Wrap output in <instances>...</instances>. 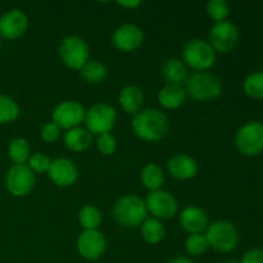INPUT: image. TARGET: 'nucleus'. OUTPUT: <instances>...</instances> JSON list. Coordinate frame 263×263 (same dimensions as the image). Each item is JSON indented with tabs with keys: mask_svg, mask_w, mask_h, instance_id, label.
<instances>
[{
	"mask_svg": "<svg viewBox=\"0 0 263 263\" xmlns=\"http://www.w3.org/2000/svg\"><path fill=\"white\" fill-rule=\"evenodd\" d=\"M131 127L134 134L144 141H159L168 131V121L162 110L145 108L133 116Z\"/></svg>",
	"mask_w": 263,
	"mask_h": 263,
	"instance_id": "obj_1",
	"label": "nucleus"
},
{
	"mask_svg": "<svg viewBox=\"0 0 263 263\" xmlns=\"http://www.w3.org/2000/svg\"><path fill=\"white\" fill-rule=\"evenodd\" d=\"M113 217L122 228L140 226L148 217L145 200L135 194L123 195L113 205Z\"/></svg>",
	"mask_w": 263,
	"mask_h": 263,
	"instance_id": "obj_2",
	"label": "nucleus"
},
{
	"mask_svg": "<svg viewBox=\"0 0 263 263\" xmlns=\"http://www.w3.org/2000/svg\"><path fill=\"white\" fill-rule=\"evenodd\" d=\"M185 91L194 100H212L222 94V81L212 72H195L192 76H187Z\"/></svg>",
	"mask_w": 263,
	"mask_h": 263,
	"instance_id": "obj_3",
	"label": "nucleus"
},
{
	"mask_svg": "<svg viewBox=\"0 0 263 263\" xmlns=\"http://www.w3.org/2000/svg\"><path fill=\"white\" fill-rule=\"evenodd\" d=\"M210 248L218 253H230L238 247L240 235L233 222L226 220H218L210 223L205 230Z\"/></svg>",
	"mask_w": 263,
	"mask_h": 263,
	"instance_id": "obj_4",
	"label": "nucleus"
},
{
	"mask_svg": "<svg viewBox=\"0 0 263 263\" xmlns=\"http://www.w3.org/2000/svg\"><path fill=\"white\" fill-rule=\"evenodd\" d=\"M182 62L197 72H205L216 62V51L208 41L192 39L182 50Z\"/></svg>",
	"mask_w": 263,
	"mask_h": 263,
	"instance_id": "obj_5",
	"label": "nucleus"
},
{
	"mask_svg": "<svg viewBox=\"0 0 263 263\" xmlns=\"http://www.w3.org/2000/svg\"><path fill=\"white\" fill-rule=\"evenodd\" d=\"M117 121L115 107L107 103H95L85 113V126L91 135H102L110 133Z\"/></svg>",
	"mask_w": 263,
	"mask_h": 263,
	"instance_id": "obj_6",
	"label": "nucleus"
},
{
	"mask_svg": "<svg viewBox=\"0 0 263 263\" xmlns=\"http://www.w3.org/2000/svg\"><path fill=\"white\" fill-rule=\"evenodd\" d=\"M235 146L243 156L257 157L263 152V123L249 121L235 135Z\"/></svg>",
	"mask_w": 263,
	"mask_h": 263,
	"instance_id": "obj_7",
	"label": "nucleus"
},
{
	"mask_svg": "<svg viewBox=\"0 0 263 263\" xmlns=\"http://www.w3.org/2000/svg\"><path fill=\"white\" fill-rule=\"evenodd\" d=\"M59 57L64 66L80 71L90 61V48L80 36H67L61 41L58 49Z\"/></svg>",
	"mask_w": 263,
	"mask_h": 263,
	"instance_id": "obj_8",
	"label": "nucleus"
},
{
	"mask_svg": "<svg viewBox=\"0 0 263 263\" xmlns=\"http://www.w3.org/2000/svg\"><path fill=\"white\" fill-rule=\"evenodd\" d=\"M36 176L27 164H13L5 174V187L13 197H26L33 189Z\"/></svg>",
	"mask_w": 263,
	"mask_h": 263,
	"instance_id": "obj_9",
	"label": "nucleus"
},
{
	"mask_svg": "<svg viewBox=\"0 0 263 263\" xmlns=\"http://www.w3.org/2000/svg\"><path fill=\"white\" fill-rule=\"evenodd\" d=\"M85 113L86 109L77 100H63L54 108L51 118L61 130L67 131L80 127L85 121Z\"/></svg>",
	"mask_w": 263,
	"mask_h": 263,
	"instance_id": "obj_10",
	"label": "nucleus"
},
{
	"mask_svg": "<svg viewBox=\"0 0 263 263\" xmlns=\"http://www.w3.org/2000/svg\"><path fill=\"white\" fill-rule=\"evenodd\" d=\"M146 210L152 213V217L158 220H168L177 215L179 203L172 193L159 189L151 192L145 199Z\"/></svg>",
	"mask_w": 263,
	"mask_h": 263,
	"instance_id": "obj_11",
	"label": "nucleus"
},
{
	"mask_svg": "<svg viewBox=\"0 0 263 263\" xmlns=\"http://www.w3.org/2000/svg\"><path fill=\"white\" fill-rule=\"evenodd\" d=\"M239 41V30L230 21L217 22L211 27L210 41L216 53H229L236 46Z\"/></svg>",
	"mask_w": 263,
	"mask_h": 263,
	"instance_id": "obj_12",
	"label": "nucleus"
},
{
	"mask_svg": "<svg viewBox=\"0 0 263 263\" xmlns=\"http://www.w3.org/2000/svg\"><path fill=\"white\" fill-rule=\"evenodd\" d=\"M77 252L87 261H97L107 249V239L99 230H84L77 238Z\"/></svg>",
	"mask_w": 263,
	"mask_h": 263,
	"instance_id": "obj_13",
	"label": "nucleus"
},
{
	"mask_svg": "<svg viewBox=\"0 0 263 263\" xmlns=\"http://www.w3.org/2000/svg\"><path fill=\"white\" fill-rule=\"evenodd\" d=\"M79 168L76 163L68 158L51 159L50 168L48 171L49 179L59 187L72 186L79 180Z\"/></svg>",
	"mask_w": 263,
	"mask_h": 263,
	"instance_id": "obj_14",
	"label": "nucleus"
},
{
	"mask_svg": "<svg viewBox=\"0 0 263 263\" xmlns=\"http://www.w3.org/2000/svg\"><path fill=\"white\" fill-rule=\"evenodd\" d=\"M144 33L139 26L126 23L115 30L112 35V43L116 49L123 53L136 50L143 44Z\"/></svg>",
	"mask_w": 263,
	"mask_h": 263,
	"instance_id": "obj_15",
	"label": "nucleus"
},
{
	"mask_svg": "<svg viewBox=\"0 0 263 263\" xmlns=\"http://www.w3.org/2000/svg\"><path fill=\"white\" fill-rule=\"evenodd\" d=\"M28 18L21 9H10L0 17V36L15 40L27 31Z\"/></svg>",
	"mask_w": 263,
	"mask_h": 263,
	"instance_id": "obj_16",
	"label": "nucleus"
},
{
	"mask_svg": "<svg viewBox=\"0 0 263 263\" xmlns=\"http://www.w3.org/2000/svg\"><path fill=\"white\" fill-rule=\"evenodd\" d=\"M167 171L174 179L186 181V180L197 176L199 166H198L197 161L189 154L177 153L172 156L167 162Z\"/></svg>",
	"mask_w": 263,
	"mask_h": 263,
	"instance_id": "obj_17",
	"label": "nucleus"
},
{
	"mask_svg": "<svg viewBox=\"0 0 263 263\" xmlns=\"http://www.w3.org/2000/svg\"><path fill=\"white\" fill-rule=\"evenodd\" d=\"M179 222L189 235L204 233L208 228V216L203 208L198 205H187L180 212Z\"/></svg>",
	"mask_w": 263,
	"mask_h": 263,
	"instance_id": "obj_18",
	"label": "nucleus"
},
{
	"mask_svg": "<svg viewBox=\"0 0 263 263\" xmlns=\"http://www.w3.org/2000/svg\"><path fill=\"white\" fill-rule=\"evenodd\" d=\"M118 103L121 108L127 115H136L143 109L144 104V92L143 90L135 85H128L125 86L120 92Z\"/></svg>",
	"mask_w": 263,
	"mask_h": 263,
	"instance_id": "obj_19",
	"label": "nucleus"
},
{
	"mask_svg": "<svg viewBox=\"0 0 263 263\" xmlns=\"http://www.w3.org/2000/svg\"><path fill=\"white\" fill-rule=\"evenodd\" d=\"M162 77L168 85L181 86L187 80V69L184 62L179 58H168L162 66Z\"/></svg>",
	"mask_w": 263,
	"mask_h": 263,
	"instance_id": "obj_20",
	"label": "nucleus"
},
{
	"mask_svg": "<svg viewBox=\"0 0 263 263\" xmlns=\"http://www.w3.org/2000/svg\"><path fill=\"white\" fill-rule=\"evenodd\" d=\"M158 103L166 109H177L184 104L186 99V91L179 85L166 84L158 91Z\"/></svg>",
	"mask_w": 263,
	"mask_h": 263,
	"instance_id": "obj_21",
	"label": "nucleus"
},
{
	"mask_svg": "<svg viewBox=\"0 0 263 263\" xmlns=\"http://www.w3.org/2000/svg\"><path fill=\"white\" fill-rule=\"evenodd\" d=\"M64 145L67 149L72 152H85L89 149L92 144V135L84 127H74L71 130H67L64 134Z\"/></svg>",
	"mask_w": 263,
	"mask_h": 263,
	"instance_id": "obj_22",
	"label": "nucleus"
},
{
	"mask_svg": "<svg viewBox=\"0 0 263 263\" xmlns=\"http://www.w3.org/2000/svg\"><path fill=\"white\" fill-rule=\"evenodd\" d=\"M141 184L149 192L162 189L164 184V172L157 163H146L140 172Z\"/></svg>",
	"mask_w": 263,
	"mask_h": 263,
	"instance_id": "obj_23",
	"label": "nucleus"
},
{
	"mask_svg": "<svg viewBox=\"0 0 263 263\" xmlns=\"http://www.w3.org/2000/svg\"><path fill=\"white\" fill-rule=\"evenodd\" d=\"M141 238L148 244L156 246L159 244L166 236V229L161 220L154 217H146L144 222L140 225Z\"/></svg>",
	"mask_w": 263,
	"mask_h": 263,
	"instance_id": "obj_24",
	"label": "nucleus"
},
{
	"mask_svg": "<svg viewBox=\"0 0 263 263\" xmlns=\"http://www.w3.org/2000/svg\"><path fill=\"white\" fill-rule=\"evenodd\" d=\"M80 74L82 79L91 85L102 84L108 76V69L102 62L99 61H89L81 69Z\"/></svg>",
	"mask_w": 263,
	"mask_h": 263,
	"instance_id": "obj_25",
	"label": "nucleus"
},
{
	"mask_svg": "<svg viewBox=\"0 0 263 263\" xmlns=\"http://www.w3.org/2000/svg\"><path fill=\"white\" fill-rule=\"evenodd\" d=\"M8 156L13 164H26L31 156V146L26 139L15 138L8 145Z\"/></svg>",
	"mask_w": 263,
	"mask_h": 263,
	"instance_id": "obj_26",
	"label": "nucleus"
},
{
	"mask_svg": "<svg viewBox=\"0 0 263 263\" xmlns=\"http://www.w3.org/2000/svg\"><path fill=\"white\" fill-rule=\"evenodd\" d=\"M102 221V212L95 205L86 204L80 210L79 222L84 230H99Z\"/></svg>",
	"mask_w": 263,
	"mask_h": 263,
	"instance_id": "obj_27",
	"label": "nucleus"
},
{
	"mask_svg": "<svg viewBox=\"0 0 263 263\" xmlns=\"http://www.w3.org/2000/svg\"><path fill=\"white\" fill-rule=\"evenodd\" d=\"M20 105L13 98L0 94V125L10 123L20 117Z\"/></svg>",
	"mask_w": 263,
	"mask_h": 263,
	"instance_id": "obj_28",
	"label": "nucleus"
},
{
	"mask_svg": "<svg viewBox=\"0 0 263 263\" xmlns=\"http://www.w3.org/2000/svg\"><path fill=\"white\" fill-rule=\"evenodd\" d=\"M185 249L187 254L192 257H198L204 254L210 249L207 236L204 233L199 234H190L185 240Z\"/></svg>",
	"mask_w": 263,
	"mask_h": 263,
	"instance_id": "obj_29",
	"label": "nucleus"
},
{
	"mask_svg": "<svg viewBox=\"0 0 263 263\" xmlns=\"http://www.w3.org/2000/svg\"><path fill=\"white\" fill-rule=\"evenodd\" d=\"M243 90L252 99H263V72L248 74L243 82Z\"/></svg>",
	"mask_w": 263,
	"mask_h": 263,
	"instance_id": "obj_30",
	"label": "nucleus"
},
{
	"mask_svg": "<svg viewBox=\"0 0 263 263\" xmlns=\"http://www.w3.org/2000/svg\"><path fill=\"white\" fill-rule=\"evenodd\" d=\"M205 10L208 17L215 21V23L222 22L228 20L230 14V5L226 0H210L205 5Z\"/></svg>",
	"mask_w": 263,
	"mask_h": 263,
	"instance_id": "obj_31",
	"label": "nucleus"
},
{
	"mask_svg": "<svg viewBox=\"0 0 263 263\" xmlns=\"http://www.w3.org/2000/svg\"><path fill=\"white\" fill-rule=\"evenodd\" d=\"M26 164L33 174H45V172L48 174L49 168H50L51 159L44 153H33L31 154Z\"/></svg>",
	"mask_w": 263,
	"mask_h": 263,
	"instance_id": "obj_32",
	"label": "nucleus"
},
{
	"mask_svg": "<svg viewBox=\"0 0 263 263\" xmlns=\"http://www.w3.org/2000/svg\"><path fill=\"white\" fill-rule=\"evenodd\" d=\"M95 144H97V149L103 156H112L117 151V140L110 133L97 136Z\"/></svg>",
	"mask_w": 263,
	"mask_h": 263,
	"instance_id": "obj_33",
	"label": "nucleus"
},
{
	"mask_svg": "<svg viewBox=\"0 0 263 263\" xmlns=\"http://www.w3.org/2000/svg\"><path fill=\"white\" fill-rule=\"evenodd\" d=\"M62 135V130L55 125V123L51 121V122H46L45 125L41 128V139H43L45 143H55L57 140H59Z\"/></svg>",
	"mask_w": 263,
	"mask_h": 263,
	"instance_id": "obj_34",
	"label": "nucleus"
},
{
	"mask_svg": "<svg viewBox=\"0 0 263 263\" xmlns=\"http://www.w3.org/2000/svg\"><path fill=\"white\" fill-rule=\"evenodd\" d=\"M239 263H263V248H253L243 254Z\"/></svg>",
	"mask_w": 263,
	"mask_h": 263,
	"instance_id": "obj_35",
	"label": "nucleus"
},
{
	"mask_svg": "<svg viewBox=\"0 0 263 263\" xmlns=\"http://www.w3.org/2000/svg\"><path fill=\"white\" fill-rule=\"evenodd\" d=\"M117 4L120 5V7L122 8H126V9H135V8H138L139 5H141V2H139V0H131V2H117Z\"/></svg>",
	"mask_w": 263,
	"mask_h": 263,
	"instance_id": "obj_36",
	"label": "nucleus"
},
{
	"mask_svg": "<svg viewBox=\"0 0 263 263\" xmlns=\"http://www.w3.org/2000/svg\"><path fill=\"white\" fill-rule=\"evenodd\" d=\"M168 263H194V262H193L192 259L186 258V257H175V258H172Z\"/></svg>",
	"mask_w": 263,
	"mask_h": 263,
	"instance_id": "obj_37",
	"label": "nucleus"
},
{
	"mask_svg": "<svg viewBox=\"0 0 263 263\" xmlns=\"http://www.w3.org/2000/svg\"><path fill=\"white\" fill-rule=\"evenodd\" d=\"M223 263H239L238 261H234V259H229V261H225Z\"/></svg>",
	"mask_w": 263,
	"mask_h": 263,
	"instance_id": "obj_38",
	"label": "nucleus"
},
{
	"mask_svg": "<svg viewBox=\"0 0 263 263\" xmlns=\"http://www.w3.org/2000/svg\"><path fill=\"white\" fill-rule=\"evenodd\" d=\"M0 49H2V39H0Z\"/></svg>",
	"mask_w": 263,
	"mask_h": 263,
	"instance_id": "obj_39",
	"label": "nucleus"
}]
</instances>
